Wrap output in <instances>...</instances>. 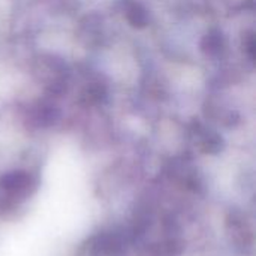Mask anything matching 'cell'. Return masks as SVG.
Returning a JSON list of instances; mask_svg holds the SVG:
<instances>
[{"instance_id":"7a4b0ae2","label":"cell","mask_w":256,"mask_h":256,"mask_svg":"<svg viewBox=\"0 0 256 256\" xmlns=\"http://www.w3.org/2000/svg\"><path fill=\"white\" fill-rule=\"evenodd\" d=\"M129 21L134 24V26H146L147 22V12L144 9H141L140 6H134L130 10H129V15H128Z\"/></svg>"},{"instance_id":"6da1fadb","label":"cell","mask_w":256,"mask_h":256,"mask_svg":"<svg viewBox=\"0 0 256 256\" xmlns=\"http://www.w3.org/2000/svg\"><path fill=\"white\" fill-rule=\"evenodd\" d=\"M2 186L12 196H24L32 186V180L26 172H10L2 178Z\"/></svg>"}]
</instances>
